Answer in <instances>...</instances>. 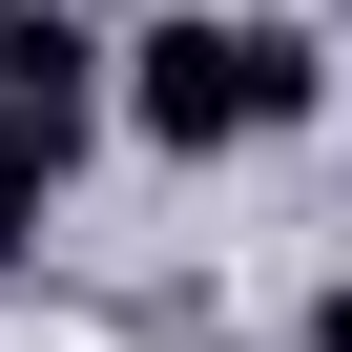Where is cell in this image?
<instances>
[{
    "mask_svg": "<svg viewBox=\"0 0 352 352\" xmlns=\"http://www.w3.org/2000/svg\"><path fill=\"white\" fill-rule=\"evenodd\" d=\"M0 83H21V104H42V124H63V145H83V124H104V42H83V21H63V0H21V21H0Z\"/></svg>",
    "mask_w": 352,
    "mask_h": 352,
    "instance_id": "obj_2",
    "label": "cell"
},
{
    "mask_svg": "<svg viewBox=\"0 0 352 352\" xmlns=\"http://www.w3.org/2000/svg\"><path fill=\"white\" fill-rule=\"evenodd\" d=\"M311 352H352V270H331V290H311Z\"/></svg>",
    "mask_w": 352,
    "mask_h": 352,
    "instance_id": "obj_4",
    "label": "cell"
},
{
    "mask_svg": "<svg viewBox=\"0 0 352 352\" xmlns=\"http://www.w3.org/2000/svg\"><path fill=\"white\" fill-rule=\"evenodd\" d=\"M311 83H331V63H311L290 21H145V42H124V124H145V145H187V166L311 124Z\"/></svg>",
    "mask_w": 352,
    "mask_h": 352,
    "instance_id": "obj_1",
    "label": "cell"
},
{
    "mask_svg": "<svg viewBox=\"0 0 352 352\" xmlns=\"http://www.w3.org/2000/svg\"><path fill=\"white\" fill-rule=\"evenodd\" d=\"M63 166H83V145H63V124L21 104V83H0V270L42 249V208H63Z\"/></svg>",
    "mask_w": 352,
    "mask_h": 352,
    "instance_id": "obj_3",
    "label": "cell"
}]
</instances>
